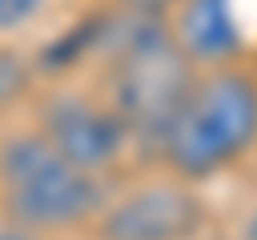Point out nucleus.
<instances>
[{
    "instance_id": "obj_1",
    "label": "nucleus",
    "mask_w": 257,
    "mask_h": 240,
    "mask_svg": "<svg viewBox=\"0 0 257 240\" xmlns=\"http://www.w3.org/2000/svg\"><path fill=\"white\" fill-rule=\"evenodd\" d=\"M257 146V73L236 65L197 69L193 86L159 146L163 172L206 185L231 172Z\"/></svg>"
},
{
    "instance_id": "obj_2",
    "label": "nucleus",
    "mask_w": 257,
    "mask_h": 240,
    "mask_svg": "<svg viewBox=\"0 0 257 240\" xmlns=\"http://www.w3.org/2000/svg\"><path fill=\"white\" fill-rule=\"evenodd\" d=\"M103 202L107 180L64 159L35 125L0 138V219L56 236L90 227Z\"/></svg>"
},
{
    "instance_id": "obj_3",
    "label": "nucleus",
    "mask_w": 257,
    "mask_h": 240,
    "mask_svg": "<svg viewBox=\"0 0 257 240\" xmlns=\"http://www.w3.org/2000/svg\"><path fill=\"white\" fill-rule=\"evenodd\" d=\"M197 69L176 52L163 22L128 18V35L111 47V82L107 103L120 111V120L133 133V146L159 155L176 111L193 86Z\"/></svg>"
},
{
    "instance_id": "obj_4",
    "label": "nucleus",
    "mask_w": 257,
    "mask_h": 240,
    "mask_svg": "<svg viewBox=\"0 0 257 240\" xmlns=\"http://www.w3.org/2000/svg\"><path fill=\"white\" fill-rule=\"evenodd\" d=\"M210 223V202L202 185L180 176H146L124 193L103 202L90 223L94 240H197Z\"/></svg>"
},
{
    "instance_id": "obj_5",
    "label": "nucleus",
    "mask_w": 257,
    "mask_h": 240,
    "mask_svg": "<svg viewBox=\"0 0 257 240\" xmlns=\"http://www.w3.org/2000/svg\"><path fill=\"white\" fill-rule=\"evenodd\" d=\"M35 129L60 150L64 159H73L77 167L103 176L133 150V133L120 120V111L107 103V94L94 90H47L35 103Z\"/></svg>"
},
{
    "instance_id": "obj_6",
    "label": "nucleus",
    "mask_w": 257,
    "mask_h": 240,
    "mask_svg": "<svg viewBox=\"0 0 257 240\" xmlns=\"http://www.w3.org/2000/svg\"><path fill=\"white\" fill-rule=\"evenodd\" d=\"M167 39L193 69L236 65L244 52V30L236 18V0H180L167 13Z\"/></svg>"
},
{
    "instance_id": "obj_7",
    "label": "nucleus",
    "mask_w": 257,
    "mask_h": 240,
    "mask_svg": "<svg viewBox=\"0 0 257 240\" xmlns=\"http://www.w3.org/2000/svg\"><path fill=\"white\" fill-rule=\"evenodd\" d=\"M43 9H47V0H0V35L26 30Z\"/></svg>"
},
{
    "instance_id": "obj_8",
    "label": "nucleus",
    "mask_w": 257,
    "mask_h": 240,
    "mask_svg": "<svg viewBox=\"0 0 257 240\" xmlns=\"http://www.w3.org/2000/svg\"><path fill=\"white\" fill-rule=\"evenodd\" d=\"M180 0H116V9L124 18H142V22H167V13Z\"/></svg>"
},
{
    "instance_id": "obj_9",
    "label": "nucleus",
    "mask_w": 257,
    "mask_h": 240,
    "mask_svg": "<svg viewBox=\"0 0 257 240\" xmlns=\"http://www.w3.org/2000/svg\"><path fill=\"white\" fill-rule=\"evenodd\" d=\"M0 240H47V236L22 227V223H13V219H0Z\"/></svg>"
}]
</instances>
